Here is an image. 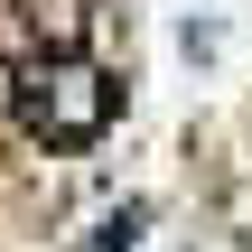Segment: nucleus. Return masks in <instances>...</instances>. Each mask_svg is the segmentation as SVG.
<instances>
[{"instance_id": "obj_1", "label": "nucleus", "mask_w": 252, "mask_h": 252, "mask_svg": "<svg viewBox=\"0 0 252 252\" xmlns=\"http://www.w3.org/2000/svg\"><path fill=\"white\" fill-rule=\"evenodd\" d=\"M9 103H19V122H28V140L75 150V140H94V131L112 122L122 84H112L103 65H84V56H28L19 84H9Z\"/></svg>"}]
</instances>
